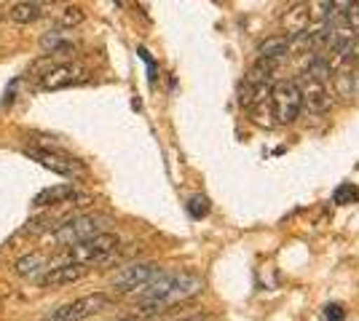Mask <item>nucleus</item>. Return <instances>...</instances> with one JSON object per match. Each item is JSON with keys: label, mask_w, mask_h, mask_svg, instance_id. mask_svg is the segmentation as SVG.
Returning <instances> with one entry per match:
<instances>
[{"label": "nucleus", "mask_w": 359, "mask_h": 321, "mask_svg": "<svg viewBox=\"0 0 359 321\" xmlns=\"http://www.w3.org/2000/svg\"><path fill=\"white\" fill-rule=\"evenodd\" d=\"M309 24H311V16H309V8H306V3H295V6H290L282 16V27H285L287 38H295L300 32L309 30Z\"/></svg>", "instance_id": "ddd939ff"}, {"label": "nucleus", "mask_w": 359, "mask_h": 321, "mask_svg": "<svg viewBox=\"0 0 359 321\" xmlns=\"http://www.w3.org/2000/svg\"><path fill=\"white\" fill-rule=\"evenodd\" d=\"M271 113H273V123H295L303 110V99H300V89L295 80H276L271 86Z\"/></svg>", "instance_id": "7ed1b4c3"}, {"label": "nucleus", "mask_w": 359, "mask_h": 321, "mask_svg": "<svg viewBox=\"0 0 359 321\" xmlns=\"http://www.w3.org/2000/svg\"><path fill=\"white\" fill-rule=\"evenodd\" d=\"M158 273H161V268L156 262H135V265L121 268L116 278H113V287L121 292H137L140 287H145L148 281H153Z\"/></svg>", "instance_id": "1a4fd4ad"}, {"label": "nucleus", "mask_w": 359, "mask_h": 321, "mask_svg": "<svg viewBox=\"0 0 359 321\" xmlns=\"http://www.w3.org/2000/svg\"><path fill=\"white\" fill-rule=\"evenodd\" d=\"M16 273L19 276H35V273H41L43 268H48V257L46 255H41V252H32V255H25L22 260H16Z\"/></svg>", "instance_id": "f3484780"}, {"label": "nucleus", "mask_w": 359, "mask_h": 321, "mask_svg": "<svg viewBox=\"0 0 359 321\" xmlns=\"http://www.w3.org/2000/svg\"><path fill=\"white\" fill-rule=\"evenodd\" d=\"M210 199L207 196H194V199L188 201V212H191V217L194 220H201V217H207L210 214Z\"/></svg>", "instance_id": "aec40b11"}, {"label": "nucleus", "mask_w": 359, "mask_h": 321, "mask_svg": "<svg viewBox=\"0 0 359 321\" xmlns=\"http://www.w3.org/2000/svg\"><path fill=\"white\" fill-rule=\"evenodd\" d=\"M86 76H89V73H86L83 64L60 62V64L43 70V76L38 80V89H41V92H62V89H70L75 83H83Z\"/></svg>", "instance_id": "0eeeda50"}, {"label": "nucleus", "mask_w": 359, "mask_h": 321, "mask_svg": "<svg viewBox=\"0 0 359 321\" xmlns=\"http://www.w3.org/2000/svg\"><path fill=\"white\" fill-rule=\"evenodd\" d=\"M41 46L46 48V54L51 57V59H70L75 54V43L67 38V30H51L46 32L43 38H41Z\"/></svg>", "instance_id": "f8f14e48"}, {"label": "nucleus", "mask_w": 359, "mask_h": 321, "mask_svg": "<svg viewBox=\"0 0 359 321\" xmlns=\"http://www.w3.org/2000/svg\"><path fill=\"white\" fill-rule=\"evenodd\" d=\"M110 228V220L102 217V214H75V217H67V220H60L57 228L51 230L54 241L57 244H78L83 238H91L97 233H105Z\"/></svg>", "instance_id": "f03ea898"}, {"label": "nucleus", "mask_w": 359, "mask_h": 321, "mask_svg": "<svg viewBox=\"0 0 359 321\" xmlns=\"http://www.w3.org/2000/svg\"><path fill=\"white\" fill-rule=\"evenodd\" d=\"M351 3H359V0H351Z\"/></svg>", "instance_id": "a878e982"}, {"label": "nucleus", "mask_w": 359, "mask_h": 321, "mask_svg": "<svg viewBox=\"0 0 359 321\" xmlns=\"http://www.w3.org/2000/svg\"><path fill=\"white\" fill-rule=\"evenodd\" d=\"M177 321H217L212 313H194V316H185V319H177Z\"/></svg>", "instance_id": "b1692460"}, {"label": "nucleus", "mask_w": 359, "mask_h": 321, "mask_svg": "<svg viewBox=\"0 0 359 321\" xmlns=\"http://www.w3.org/2000/svg\"><path fill=\"white\" fill-rule=\"evenodd\" d=\"M118 236L113 233H97L91 238H83L78 244H70L65 260L67 262H83V265H94V262H102L107 260L116 249H118Z\"/></svg>", "instance_id": "39448f33"}, {"label": "nucleus", "mask_w": 359, "mask_h": 321, "mask_svg": "<svg viewBox=\"0 0 359 321\" xmlns=\"http://www.w3.org/2000/svg\"><path fill=\"white\" fill-rule=\"evenodd\" d=\"M341 19H344V22L348 24V27H351V30H359V3H348Z\"/></svg>", "instance_id": "412c9836"}, {"label": "nucleus", "mask_w": 359, "mask_h": 321, "mask_svg": "<svg viewBox=\"0 0 359 321\" xmlns=\"http://www.w3.org/2000/svg\"><path fill=\"white\" fill-rule=\"evenodd\" d=\"M348 62H351L354 73L359 76V38H354V43H351V51H348Z\"/></svg>", "instance_id": "5701e85b"}, {"label": "nucleus", "mask_w": 359, "mask_h": 321, "mask_svg": "<svg viewBox=\"0 0 359 321\" xmlns=\"http://www.w3.org/2000/svg\"><path fill=\"white\" fill-rule=\"evenodd\" d=\"M25 153L30 155L32 161H38L43 169L54 171V174H60V177L70 180V183H78V180H83V177H86L83 164H81V161H75V158H70V155L57 153V150H48V148H43V150H38V148H27Z\"/></svg>", "instance_id": "423d86ee"}, {"label": "nucleus", "mask_w": 359, "mask_h": 321, "mask_svg": "<svg viewBox=\"0 0 359 321\" xmlns=\"http://www.w3.org/2000/svg\"><path fill=\"white\" fill-rule=\"evenodd\" d=\"M81 201H86V196H83L73 183H62V185H54V187L41 190L32 204H35V206H70V204H81Z\"/></svg>", "instance_id": "9b49d317"}, {"label": "nucleus", "mask_w": 359, "mask_h": 321, "mask_svg": "<svg viewBox=\"0 0 359 321\" xmlns=\"http://www.w3.org/2000/svg\"><path fill=\"white\" fill-rule=\"evenodd\" d=\"M41 16H43V6L35 3V0H19V3H14V6L8 8V19H11L14 24H32V22H38Z\"/></svg>", "instance_id": "2eb2a0df"}, {"label": "nucleus", "mask_w": 359, "mask_h": 321, "mask_svg": "<svg viewBox=\"0 0 359 321\" xmlns=\"http://www.w3.org/2000/svg\"><path fill=\"white\" fill-rule=\"evenodd\" d=\"M332 201L335 204H341V206H348V204H357L359 201V187L351 183H344L335 187V193H332Z\"/></svg>", "instance_id": "6ab92c4d"}, {"label": "nucleus", "mask_w": 359, "mask_h": 321, "mask_svg": "<svg viewBox=\"0 0 359 321\" xmlns=\"http://www.w3.org/2000/svg\"><path fill=\"white\" fill-rule=\"evenodd\" d=\"M257 54L263 57V59H282V57H287L290 54V38L287 35H271V38H266L260 46H257Z\"/></svg>", "instance_id": "dca6fc26"}, {"label": "nucleus", "mask_w": 359, "mask_h": 321, "mask_svg": "<svg viewBox=\"0 0 359 321\" xmlns=\"http://www.w3.org/2000/svg\"><path fill=\"white\" fill-rule=\"evenodd\" d=\"M116 321H137V319H116Z\"/></svg>", "instance_id": "393cba45"}, {"label": "nucleus", "mask_w": 359, "mask_h": 321, "mask_svg": "<svg viewBox=\"0 0 359 321\" xmlns=\"http://www.w3.org/2000/svg\"><path fill=\"white\" fill-rule=\"evenodd\" d=\"M113 303H116V300H113L107 292H91L86 297H78L73 303L51 311V313L46 316V321H83V319L97 316V313H102L107 308H113Z\"/></svg>", "instance_id": "20e7f679"}, {"label": "nucleus", "mask_w": 359, "mask_h": 321, "mask_svg": "<svg viewBox=\"0 0 359 321\" xmlns=\"http://www.w3.org/2000/svg\"><path fill=\"white\" fill-rule=\"evenodd\" d=\"M201 290H204L201 276L188 273V271H172V273L161 271L153 281L140 287L135 294L140 297L142 316H156V313H164L166 308L196 297Z\"/></svg>", "instance_id": "f257e3e1"}, {"label": "nucleus", "mask_w": 359, "mask_h": 321, "mask_svg": "<svg viewBox=\"0 0 359 321\" xmlns=\"http://www.w3.org/2000/svg\"><path fill=\"white\" fill-rule=\"evenodd\" d=\"M344 319H346L344 306H338V303H330V306H325V321H344Z\"/></svg>", "instance_id": "4be33fe9"}, {"label": "nucleus", "mask_w": 359, "mask_h": 321, "mask_svg": "<svg viewBox=\"0 0 359 321\" xmlns=\"http://www.w3.org/2000/svg\"><path fill=\"white\" fill-rule=\"evenodd\" d=\"M83 19H86V11L81 6L70 3V6H62L51 14V27L54 30H73L78 24H83Z\"/></svg>", "instance_id": "4468645a"}, {"label": "nucleus", "mask_w": 359, "mask_h": 321, "mask_svg": "<svg viewBox=\"0 0 359 321\" xmlns=\"http://www.w3.org/2000/svg\"><path fill=\"white\" fill-rule=\"evenodd\" d=\"M86 273H89V265H83V262H62V265H54L46 273H41L38 284L48 287V290H57V287H67V284L81 281Z\"/></svg>", "instance_id": "9d476101"}, {"label": "nucleus", "mask_w": 359, "mask_h": 321, "mask_svg": "<svg viewBox=\"0 0 359 321\" xmlns=\"http://www.w3.org/2000/svg\"><path fill=\"white\" fill-rule=\"evenodd\" d=\"M306 8L311 22H327L332 14V0H306Z\"/></svg>", "instance_id": "a211bd4d"}, {"label": "nucleus", "mask_w": 359, "mask_h": 321, "mask_svg": "<svg viewBox=\"0 0 359 321\" xmlns=\"http://www.w3.org/2000/svg\"><path fill=\"white\" fill-rule=\"evenodd\" d=\"M300 89V99H303V107H309L311 113H327L330 105H332V99H330V92H327V80H322V78L311 76V73H306L303 70V76L300 80H295Z\"/></svg>", "instance_id": "6e6552de"}]
</instances>
